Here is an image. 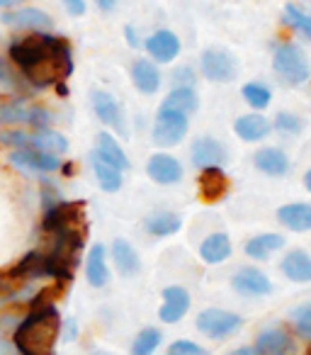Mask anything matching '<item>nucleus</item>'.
Masks as SVG:
<instances>
[{
  "instance_id": "obj_25",
  "label": "nucleus",
  "mask_w": 311,
  "mask_h": 355,
  "mask_svg": "<svg viewBox=\"0 0 311 355\" xmlns=\"http://www.w3.org/2000/svg\"><path fill=\"white\" fill-rule=\"evenodd\" d=\"M277 222L294 234L311 232V205L309 202H290L277 209Z\"/></svg>"
},
{
  "instance_id": "obj_30",
  "label": "nucleus",
  "mask_w": 311,
  "mask_h": 355,
  "mask_svg": "<svg viewBox=\"0 0 311 355\" xmlns=\"http://www.w3.org/2000/svg\"><path fill=\"white\" fill-rule=\"evenodd\" d=\"M143 229H146L151 236L166 239V236H173V234H178L180 229H183V219H180L175 212L161 209V212H153L143 219Z\"/></svg>"
},
{
  "instance_id": "obj_28",
  "label": "nucleus",
  "mask_w": 311,
  "mask_h": 355,
  "mask_svg": "<svg viewBox=\"0 0 311 355\" xmlns=\"http://www.w3.org/2000/svg\"><path fill=\"white\" fill-rule=\"evenodd\" d=\"M112 261L122 277H134V275H139V270H141V258H139L136 248L122 236L112 241Z\"/></svg>"
},
{
  "instance_id": "obj_46",
  "label": "nucleus",
  "mask_w": 311,
  "mask_h": 355,
  "mask_svg": "<svg viewBox=\"0 0 311 355\" xmlns=\"http://www.w3.org/2000/svg\"><path fill=\"white\" fill-rule=\"evenodd\" d=\"M17 3H20V0H0V8H3V10H8V8H15Z\"/></svg>"
},
{
  "instance_id": "obj_16",
  "label": "nucleus",
  "mask_w": 311,
  "mask_h": 355,
  "mask_svg": "<svg viewBox=\"0 0 311 355\" xmlns=\"http://www.w3.org/2000/svg\"><path fill=\"white\" fill-rule=\"evenodd\" d=\"M146 175L159 185H175L183 180V163L170 153H153L146 161Z\"/></svg>"
},
{
  "instance_id": "obj_15",
  "label": "nucleus",
  "mask_w": 311,
  "mask_h": 355,
  "mask_svg": "<svg viewBox=\"0 0 311 355\" xmlns=\"http://www.w3.org/2000/svg\"><path fill=\"white\" fill-rule=\"evenodd\" d=\"M197 190L202 202L207 205H217L231 190V178L224 173V168H207V171H199L197 178Z\"/></svg>"
},
{
  "instance_id": "obj_18",
  "label": "nucleus",
  "mask_w": 311,
  "mask_h": 355,
  "mask_svg": "<svg viewBox=\"0 0 311 355\" xmlns=\"http://www.w3.org/2000/svg\"><path fill=\"white\" fill-rule=\"evenodd\" d=\"M163 304L159 309V319L163 324H178L185 319V314L190 311V292L183 285H168L163 290Z\"/></svg>"
},
{
  "instance_id": "obj_32",
  "label": "nucleus",
  "mask_w": 311,
  "mask_h": 355,
  "mask_svg": "<svg viewBox=\"0 0 311 355\" xmlns=\"http://www.w3.org/2000/svg\"><path fill=\"white\" fill-rule=\"evenodd\" d=\"M90 166H93V173H95V178H98V185L105 193H117V190L122 188V183H124L122 171L112 168L109 163L100 161L95 153H90Z\"/></svg>"
},
{
  "instance_id": "obj_21",
  "label": "nucleus",
  "mask_w": 311,
  "mask_h": 355,
  "mask_svg": "<svg viewBox=\"0 0 311 355\" xmlns=\"http://www.w3.org/2000/svg\"><path fill=\"white\" fill-rule=\"evenodd\" d=\"M129 76H132V83L136 85L139 93H143V95H156V93H159L161 71L151 59H134L132 69H129Z\"/></svg>"
},
{
  "instance_id": "obj_2",
  "label": "nucleus",
  "mask_w": 311,
  "mask_h": 355,
  "mask_svg": "<svg viewBox=\"0 0 311 355\" xmlns=\"http://www.w3.org/2000/svg\"><path fill=\"white\" fill-rule=\"evenodd\" d=\"M42 234L46 246L39 248L46 258L51 280L69 285L73 280V270L80 261L88 219H85L83 202H59L56 207L42 212Z\"/></svg>"
},
{
  "instance_id": "obj_12",
  "label": "nucleus",
  "mask_w": 311,
  "mask_h": 355,
  "mask_svg": "<svg viewBox=\"0 0 311 355\" xmlns=\"http://www.w3.org/2000/svg\"><path fill=\"white\" fill-rule=\"evenodd\" d=\"M253 350L258 355H296V343L285 326H267L258 334Z\"/></svg>"
},
{
  "instance_id": "obj_11",
  "label": "nucleus",
  "mask_w": 311,
  "mask_h": 355,
  "mask_svg": "<svg viewBox=\"0 0 311 355\" xmlns=\"http://www.w3.org/2000/svg\"><path fill=\"white\" fill-rule=\"evenodd\" d=\"M3 25L17 32H51L54 30V20L49 12L39 10V8H20V10H8L3 12Z\"/></svg>"
},
{
  "instance_id": "obj_38",
  "label": "nucleus",
  "mask_w": 311,
  "mask_h": 355,
  "mask_svg": "<svg viewBox=\"0 0 311 355\" xmlns=\"http://www.w3.org/2000/svg\"><path fill=\"white\" fill-rule=\"evenodd\" d=\"M0 144L3 146L15 148H27L30 146V132L27 129H8V132H0Z\"/></svg>"
},
{
  "instance_id": "obj_41",
  "label": "nucleus",
  "mask_w": 311,
  "mask_h": 355,
  "mask_svg": "<svg viewBox=\"0 0 311 355\" xmlns=\"http://www.w3.org/2000/svg\"><path fill=\"white\" fill-rule=\"evenodd\" d=\"M71 17H83L88 12V3L85 0H61Z\"/></svg>"
},
{
  "instance_id": "obj_14",
  "label": "nucleus",
  "mask_w": 311,
  "mask_h": 355,
  "mask_svg": "<svg viewBox=\"0 0 311 355\" xmlns=\"http://www.w3.org/2000/svg\"><path fill=\"white\" fill-rule=\"evenodd\" d=\"M8 161L12 163L20 171H32V173H54L61 171V156H54V153H44V151H35V148H15L10 151Z\"/></svg>"
},
{
  "instance_id": "obj_4",
  "label": "nucleus",
  "mask_w": 311,
  "mask_h": 355,
  "mask_svg": "<svg viewBox=\"0 0 311 355\" xmlns=\"http://www.w3.org/2000/svg\"><path fill=\"white\" fill-rule=\"evenodd\" d=\"M272 71L285 85L299 88L311 78V66L304 49L292 40H280L272 46Z\"/></svg>"
},
{
  "instance_id": "obj_36",
  "label": "nucleus",
  "mask_w": 311,
  "mask_h": 355,
  "mask_svg": "<svg viewBox=\"0 0 311 355\" xmlns=\"http://www.w3.org/2000/svg\"><path fill=\"white\" fill-rule=\"evenodd\" d=\"M272 129L285 137H296V134L304 132V119L296 112H277L275 119H272Z\"/></svg>"
},
{
  "instance_id": "obj_5",
  "label": "nucleus",
  "mask_w": 311,
  "mask_h": 355,
  "mask_svg": "<svg viewBox=\"0 0 311 355\" xmlns=\"http://www.w3.org/2000/svg\"><path fill=\"white\" fill-rule=\"evenodd\" d=\"M54 122V114L42 105L30 103V98L12 95V98L0 100V124H30L35 129H49Z\"/></svg>"
},
{
  "instance_id": "obj_33",
  "label": "nucleus",
  "mask_w": 311,
  "mask_h": 355,
  "mask_svg": "<svg viewBox=\"0 0 311 355\" xmlns=\"http://www.w3.org/2000/svg\"><path fill=\"white\" fill-rule=\"evenodd\" d=\"M241 98L248 107H253L258 112V110H265L272 103V90L260 80H251V83H246L241 88Z\"/></svg>"
},
{
  "instance_id": "obj_31",
  "label": "nucleus",
  "mask_w": 311,
  "mask_h": 355,
  "mask_svg": "<svg viewBox=\"0 0 311 355\" xmlns=\"http://www.w3.org/2000/svg\"><path fill=\"white\" fill-rule=\"evenodd\" d=\"M161 107L175 110V112H183L185 117H190V114H195L199 110V95L195 88H173L166 95Z\"/></svg>"
},
{
  "instance_id": "obj_29",
  "label": "nucleus",
  "mask_w": 311,
  "mask_h": 355,
  "mask_svg": "<svg viewBox=\"0 0 311 355\" xmlns=\"http://www.w3.org/2000/svg\"><path fill=\"white\" fill-rule=\"evenodd\" d=\"M69 139L64 137L61 132L56 129H35L30 132V146L27 148H35V151H44V153H54V156H64L69 151Z\"/></svg>"
},
{
  "instance_id": "obj_13",
  "label": "nucleus",
  "mask_w": 311,
  "mask_h": 355,
  "mask_svg": "<svg viewBox=\"0 0 311 355\" xmlns=\"http://www.w3.org/2000/svg\"><path fill=\"white\" fill-rule=\"evenodd\" d=\"M143 49L151 56L153 64H170L180 56V37L173 30H156L146 42H143Z\"/></svg>"
},
{
  "instance_id": "obj_22",
  "label": "nucleus",
  "mask_w": 311,
  "mask_h": 355,
  "mask_svg": "<svg viewBox=\"0 0 311 355\" xmlns=\"http://www.w3.org/2000/svg\"><path fill=\"white\" fill-rule=\"evenodd\" d=\"M285 236L277 232H265L258 234V236L248 239L246 246H243V253H246L251 261H270L277 251L285 248Z\"/></svg>"
},
{
  "instance_id": "obj_26",
  "label": "nucleus",
  "mask_w": 311,
  "mask_h": 355,
  "mask_svg": "<svg viewBox=\"0 0 311 355\" xmlns=\"http://www.w3.org/2000/svg\"><path fill=\"white\" fill-rule=\"evenodd\" d=\"M85 280L90 287L100 290L109 282V266H107V248L103 243H95L85 258Z\"/></svg>"
},
{
  "instance_id": "obj_42",
  "label": "nucleus",
  "mask_w": 311,
  "mask_h": 355,
  "mask_svg": "<svg viewBox=\"0 0 311 355\" xmlns=\"http://www.w3.org/2000/svg\"><path fill=\"white\" fill-rule=\"evenodd\" d=\"M75 321L73 319H69V321H64V329H61V338L64 340H73L75 338Z\"/></svg>"
},
{
  "instance_id": "obj_44",
  "label": "nucleus",
  "mask_w": 311,
  "mask_h": 355,
  "mask_svg": "<svg viewBox=\"0 0 311 355\" xmlns=\"http://www.w3.org/2000/svg\"><path fill=\"white\" fill-rule=\"evenodd\" d=\"M95 6L103 12H112L114 8H117V0H95Z\"/></svg>"
},
{
  "instance_id": "obj_6",
  "label": "nucleus",
  "mask_w": 311,
  "mask_h": 355,
  "mask_svg": "<svg viewBox=\"0 0 311 355\" xmlns=\"http://www.w3.org/2000/svg\"><path fill=\"white\" fill-rule=\"evenodd\" d=\"M190 132V117H185L183 112H175L168 107H159L156 119H153V132L151 139L156 146L161 148H170L183 144V139Z\"/></svg>"
},
{
  "instance_id": "obj_24",
  "label": "nucleus",
  "mask_w": 311,
  "mask_h": 355,
  "mask_svg": "<svg viewBox=\"0 0 311 355\" xmlns=\"http://www.w3.org/2000/svg\"><path fill=\"white\" fill-rule=\"evenodd\" d=\"M280 270L287 280L306 285V282H311V256L301 248H292L280 261Z\"/></svg>"
},
{
  "instance_id": "obj_27",
  "label": "nucleus",
  "mask_w": 311,
  "mask_h": 355,
  "mask_svg": "<svg viewBox=\"0 0 311 355\" xmlns=\"http://www.w3.org/2000/svg\"><path fill=\"white\" fill-rule=\"evenodd\" d=\"M233 253L231 239L224 232H214L199 243V258H202L207 266H219V263L229 261Z\"/></svg>"
},
{
  "instance_id": "obj_49",
  "label": "nucleus",
  "mask_w": 311,
  "mask_h": 355,
  "mask_svg": "<svg viewBox=\"0 0 311 355\" xmlns=\"http://www.w3.org/2000/svg\"><path fill=\"white\" fill-rule=\"evenodd\" d=\"M306 355H311V345H309V350H306Z\"/></svg>"
},
{
  "instance_id": "obj_48",
  "label": "nucleus",
  "mask_w": 311,
  "mask_h": 355,
  "mask_svg": "<svg viewBox=\"0 0 311 355\" xmlns=\"http://www.w3.org/2000/svg\"><path fill=\"white\" fill-rule=\"evenodd\" d=\"M90 355H112V353H105V350H95V353H90Z\"/></svg>"
},
{
  "instance_id": "obj_37",
  "label": "nucleus",
  "mask_w": 311,
  "mask_h": 355,
  "mask_svg": "<svg viewBox=\"0 0 311 355\" xmlns=\"http://www.w3.org/2000/svg\"><path fill=\"white\" fill-rule=\"evenodd\" d=\"M290 319H292V326H294L296 334H299L301 338L311 340V302L294 306L292 314H290Z\"/></svg>"
},
{
  "instance_id": "obj_20",
  "label": "nucleus",
  "mask_w": 311,
  "mask_h": 355,
  "mask_svg": "<svg viewBox=\"0 0 311 355\" xmlns=\"http://www.w3.org/2000/svg\"><path fill=\"white\" fill-rule=\"evenodd\" d=\"M253 166L270 178H285L287 173H290L292 163H290V156H287L282 148L263 146L260 151H256V156H253Z\"/></svg>"
},
{
  "instance_id": "obj_19",
  "label": "nucleus",
  "mask_w": 311,
  "mask_h": 355,
  "mask_svg": "<svg viewBox=\"0 0 311 355\" xmlns=\"http://www.w3.org/2000/svg\"><path fill=\"white\" fill-rule=\"evenodd\" d=\"M233 132H236V137L241 139V141L258 144V141H263V139L270 137L272 122L267 117H263V114H258V112L241 114V117L233 122Z\"/></svg>"
},
{
  "instance_id": "obj_50",
  "label": "nucleus",
  "mask_w": 311,
  "mask_h": 355,
  "mask_svg": "<svg viewBox=\"0 0 311 355\" xmlns=\"http://www.w3.org/2000/svg\"><path fill=\"white\" fill-rule=\"evenodd\" d=\"M309 80H311V78H309Z\"/></svg>"
},
{
  "instance_id": "obj_1",
  "label": "nucleus",
  "mask_w": 311,
  "mask_h": 355,
  "mask_svg": "<svg viewBox=\"0 0 311 355\" xmlns=\"http://www.w3.org/2000/svg\"><path fill=\"white\" fill-rule=\"evenodd\" d=\"M10 64L17 69L30 90L56 88L66 98V80L73 73V51L64 37L51 32H30L10 42Z\"/></svg>"
},
{
  "instance_id": "obj_17",
  "label": "nucleus",
  "mask_w": 311,
  "mask_h": 355,
  "mask_svg": "<svg viewBox=\"0 0 311 355\" xmlns=\"http://www.w3.org/2000/svg\"><path fill=\"white\" fill-rule=\"evenodd\" d=\"M231 287L241 297H267L272 295V280L263 270L246 266L231 277Z\"/></svg>"
},
{
  "instance_id": "obj_23",
  "label": "nucleus",
  "mask_w": 311,
  "mask_h": 355,
  "mask_svg": "<svg viewBox=\"0 0 311 355\" xmlns=\"http://www.w3.org/2000/svg\"><path fill=\"white\" fill-rule=\"evenodd\" d=\"M95 156L100 158V161L109 163L112 168H117V171H129L132 168V161H129V156L124 153V148L117 144V139L112 137L109 132H98V141H95Z\"/></svg>"
},
{
  "instance_id": "obj_40",
  "label": "nucleus",
  "mask_w": 311,
  "mask_h": 355,
  "mask_svg": "<svg viewBox=\"0 0 311 355\" xmlns=\"http://www.w3.org/2000/svg\"><path fill=\"white\" fill-rule=\"evenodd\" d=\"M173 88H195V71L190 66H178L173 71Z\"/></svg>"
},
{
  "instance_id": "obj_10",
  "label": "nucleus",
  "mask_w": 311,
  "mask_h": 355,
  "mask_svg": "<svg viewBox=\"0 0 311 355\" xmlns=\"http://www.w3.org/2000/svg\"><path fill=\"white\" fill-rule=\"evenodd\" d=\"M190 158H193V166L197 171H207V168H224L229 161V151L219 139L209 137H197L190 146Z\"/></svg>"
},
{
  "instance_id": "obj_34",
  "label": "nucleus",
  "mask_w": 311,
  "mask_h": 355,
  "mask_svg": "<svg viewBox=\"0 0 311 355\" xmlns=\"http://www.w3.org/2000/svg\"><path fill=\"white\" fill-rule=\"evenodd\" d=\"M161 340H163V334L156 326H146L132 340V355H153L159 350Z\"/></svg>"
},
{
  "instance_id": "obj_9",
  "label": "nucleus",
  "mask_w": 311,
  "mask_h": 355,
  "mask_svg": "<svg viewBox=\"0 0 311 355\" xmlns=\"http://www.w3.org/2000/svg\"><path fill=\"white\" fill-rule=\"evenodd\" d=\"M90 105H93V112L98 114V119L105 124V127L114 129L119 137H129L124 110H122V105L114 100L112 93H107V90H93V95H90Z\"/></svg>"
},
{
  "instance_id": "obj_51",
  "label": "nucleus",
  "mask_w": 311,
  "mask_h": 355,
  "mask_svg": "<svg viewBox=\"0 0 311 355\" xmlns=\"http://www.w3.org/2000/svg\"><path fill=\"white\" fill-rule=\"evenodd\" d=\"M54 355H56V353H54Z\"/></svg>"
},
{
  "instance_id": "obj_3",
  "label": "nucleus",
  "mask_w": 311,
  "mask_h": 355,
  "mask_svg": "<svg viewBox=\"0 0 311 355\" xmlns=\"http://www.w3.org/2000/svg\"><path fill=\"white\" fill-rule=\"evenodd\" d=\"M64 319L56 304H30L27 314L12 329L17 355H54Z\"/></svg>"
},
{
  "instance_id": "obj_39",
  "label": "nucleus",
  "mask_w": 311,
  "mask_h": 355,
  "mask_svg": "<svg viewBox=\"0 0 311 355\" xmlns=\"http://www.w3.org/2000/svg\"><path fill=\"white\" fill-rule=\"evenodd\" d=\"M166 355H207V348H202V345L190 338H178L168 345V353Z\"/></svg>"
},
{
  "instance_id": "obj_8",
  "label": "nucleus",
  "mask_w": 311,
  "mask_h": 355,
  "mask_svg": "<svg viewBox=\"0 0 311 355\" xmlns=\"http://www.w3.org/2000/svg\"><path fill=\"white\" fill-rule=\"evenodd\" d=\"M199 69H202L204 78L212 83H231L236 80L238 61L231 51L222 49V46H209L199 56Z\"/></svg>"
},
{
  "instance_id": "obj_45",
  "label": "nucleus",
  "mask_w": 311,
  "mask_h": 355,
  "mask_svg": "<svg viewBox=\"0 0 311 355\" xmlns=\"http://www.w3.org/2000/svg\"><path fill=\"white\" fill-rule=\"evenodd\" d=\"M229 355H258L256 350H253V345H243V348H236V350H231Z\"/></svg>"
},
{
  "instance_id": "obj_7",
  "label": "nucleus",
  "mask_w": 311,
  "mask_h": 355,
  "mask_svg": "<svg viewBox=\"0 0 311 355\" xmlns=\"http://www.w3.org/2000/svg\"><path fill=\"white\" fill-rule=\"evenodd\" d=\"M195 326H197L199 334H204L207 338L214 340H224L229 336L238 334L243 326V316L236 314V311L229 309H219V306H209V309H202L195 319Z\"/></svg>"
},
{
  "instance_id": "obj_43",
  "label": "nucleus",
  "mask_w": 311,
  "mask_h": 355,
  "mask_svg": "<svg viewBox=\"0 0 311 355\" xmlns=\"http://www.w3.org/2000/svg\"><path fill=\"white\" fill-rule=\"evenodd\" d=\"M124 35H127V44L132 46V49H139V46H141V42H139V37H136V32H134L132 25L124 27Z\"/></svg>"
},
{
  "instance_id": "obj_47",
  "label": "nucleus",
  "mask_w": 311,
  "mask_h": 355,
  "mask_svg": "<svg viewBox=\"0 0 311 355\" xmlns=\"http://www.w3.org/2000/svg\"><path fill=\"white\" fill-rule=\"evenodd\" d=\"M304 188H306V190H309V193H311V168H309V171L304 173Z\"/></svg>"
},
{
  "instance_id": "obj_35",
  "label": "nucleus",
  "mask_w": 311,
  "mask_h": 355,
  "mask_svg": "<svg viewBox=\"0 0 311 355\" xmlns=\"http://www.w3.org/2000/svg\"><path fill=\"white\" fill-rule=\"evenodd\" d=\"M285 22L294 32L304 35L306 40L311 42V15H309V12L301 10V8L296 6V3H287V6H285Z\"/></svg>"
}]
</instances>
